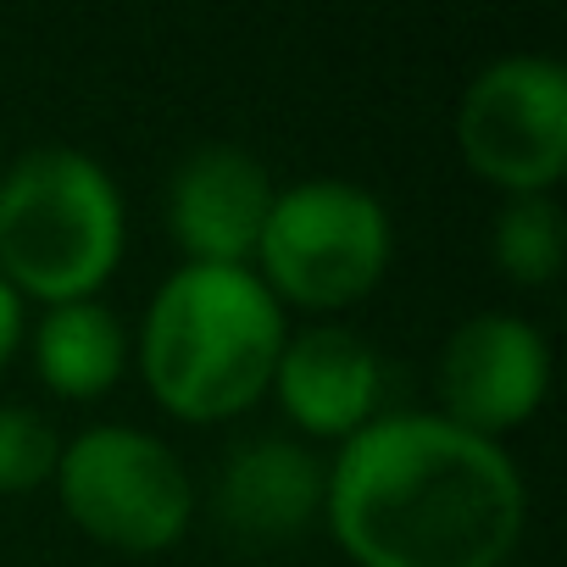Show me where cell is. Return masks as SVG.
I'll return each instance as SVG.
<instances>
[{
    "instance_id": "8992f818",
    "label": "cell",
    "mask_w": 567,
    "mask_h": 567,
    "mask_svg": "<svg viewBox=\"0 0 567 567\" xmlns=\"http://www.w3.org/2000/svg\"><path fill=\"white\" fill-rule=\"evenodd\" d=\"M456 140L473 173L512 195H550L567 167V73L550 56L489 62L456 112Z\"/></svg>"
},
{
    "instance_id": "ba28073f",
    "label": "cell",
    "mask_w": 567,
    "mask_h": 567,
    "mask_svg": "<svg viewBox=\"0 0 567 567\" xmlns=\"http://www.w3.org/2000/svg\"><path fill=\"white\" fill-rule=\"evenodd\" d=\"M272 206V178L245 145H200L167 178V223L189 261L245 267Z\"/></svg>"
},
{
    "instance_id": "7a4b0ae2",
    "label": "cell",
    "mask_w": 567,
    "mask_h": 567,
    "mask_svg": "<svg viewBox=\"0 0 567 567\" xmlns=\"http://www.w3.org/2000/svg\"><path fill=\"white\" fill-rule=\"evenodd\" d=\"M284 312L256 267L184 261L151 296L140 362L156 401L189 423L245 412L278 368Z\"/></svg>"
},
{
    "instance_id": "9c48e42d",
    "label": "cell",
    "mask_w": 567,
    "mask_h": 567,
    "mask_svg": "<svg viewBox=\"0 0 567 567\" xmlns=\"http://www.w3.org/2000/svg\"><path fill=\"white\" fill-rule=\"evenodd\" d=\"M323 462L284 440H239L217 473V523L239 545H290L318 512H323Z\"/></svg>"
},
{
    "instance_id": "3957f363",
    "label": "cell",
    "mask_w": 567,
    "mask_h": 567,
    "mask_svg": "<svg viewBox=\"0 0 567 567\" xmlns=\"http://www.w3.org/2000/svg\"><path fill=\"white\" fill-rule=\"evenodd\" d=\"M123 256V195L112 173L73 151L40 145L0 173V267L40 301H90Z\"/></svg>"
},
{
    "instance_id": "8fae6325",
    "label": "cell",
    "mask_w": 567,
    "mask_h": 567,
    "mask_svg": "<svg viewBox=\"0 0 567 567\" xmlns=\"http://www.w3.org/2000/svg\"><path fill=\"white\" fill-rule=\"evenodd\" d=\"M34 362L56 395H101L123 373V323L101 301H56L34 329Z\"/></svg>"
},
{
    "instance_id": "277c9868",
    "label": "cell",
    "mask_w": 567,
    "mask_h": 567,
    "mask_svg": "<svg viewBox=\"0 0 567 567\" xmlns=\"http://www.w3.org/2000/svg\"><path fill=\"white\" fill-rule=\"evenodd\" d=\"M256 256L267 290L301 307H346L390 267V212L351 178H301L272 195Z\"/></svg>"
},
{
    "instance_id": "6da1fadb",
    "label": "cell",
    "mask_w": 567,
    "mask_h": 567,
    "mask_svg": "<svg viewBox=\"0 0 567 567\" xmlns=\"http://www.w3.org/2000/svg\"><path fill=\"white\" fill-rule=\"evenodd\" d=\"M523 506L512 456L434 412L373 417L323 484L329 528L362 567H501Z\"/></svg>"
},
{
    "instance_id": "52a82bcc",
    "label": "cell",
    "mask_w": 567,
    "mask_h": 567,
    "mask_svg": "<svg viewBox=\"0 0 567 567\" xmlns=\"http://www.w3.org/2000/svg\"><path fill=\"white\" fill-rule=\"evenodd\" d=\"M550 384V351L534 323L512 312H478L451 329L440 351V401L456 429L473 434H501L523 423Z\"/></svg>"
},
{
    "instance_id": "7c38bea8",
    "label": "cell",
    "mask_w": 567,
    "mask_h": 567,
    "mask_svg": "<svg viewBox=\"0 0 567 567\" xmlns=\"http://www.w3.org/2000/svg\"><path fill=\"white\" fill-rule=\"evenodd\" d=\"M495 261L517 284H550L561 267V206L550 195H512L495 217Z\"/></svg>"
},
{
    "instance_id": "5bb4252c",
    "label": "cell",
    "mask_w": 567,
    "mask_h": 567,
    "mask_svg": "<svg viewBox=\"0 0 567 567\" xmlns=\"http://www.w3.org/2000/svg\"><path fill=\"white\" fill-rule=\"evenodd\" d=\"M18 340H23V301H18L12 284L0 278V368H7V357L18 351Z\"/></svg>"
},
{
    "instance_id": "4fadbf2b",
    "label": "cell",
    "mask_w": 567,
    "mask_h": 567,
    "mask_svg": "<svg viewBox=\"0 0 567 567\" xmlns=\"http://www.w3.org/2000/svg\"><path fill=\"white\" fill-rule=\"evenodd\" d=\"M56 456H62V440L40 412L0 406V495H23L56 478Z\"/></svg>"
},
{
    "instance_id": "5b68a950",
    "label": "cell",
    "mask_w": 567,
    "mask_h": 567,
    "mask_svg": "<svg viewBox=\"0 0 567 567\" xmlns=\"http://www.w3.org/2000/svg\"><path fill=\"white\" fill-rule=\"evenodd\" d=\"M56 495L84 534L117 550H162L195 512L184 462L128 423H95L68 440L56 456Z\"/></svg>"
},
{
    "instance_id": "30bf717a",
    "label": "cell",
    "mask_w": 567,
    "mask_h": 567,
    "mask_svg": "<svg viewBox=\"0 0 567 567\" xmlns=\"http://www.w3.org/2000/svg\"><path fill=\"white\" fill-rule=\"evenodd\" d=\"M272 384H278L284 412L301 429L351 440L357 429L373 423V406L384 395V362L362 334L340 323H318V329H301L296 340H284Z\"/></svg>"
}]
</instances>
